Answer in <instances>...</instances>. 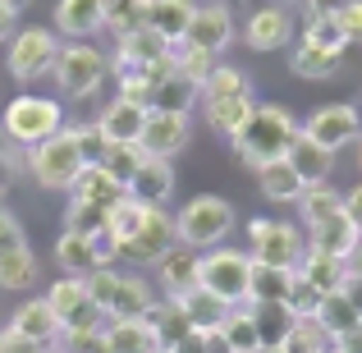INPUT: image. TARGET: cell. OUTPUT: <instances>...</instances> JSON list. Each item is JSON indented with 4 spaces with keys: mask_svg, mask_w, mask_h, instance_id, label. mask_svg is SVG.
Masks as SVG:
<instances>
[{
    "mask_svg": "<svg viewBox=\"0 0 362 353\" xmlns=\"http://www.w3.org/2000/svg\"><path fill=\"white\" fill-rule=\"evenodd\" d=\"M293 138H298V120H293L284 106L266 101V106L252 110V120H247L230 142H234V151H239L247 166L262 170V166H271V161H284V156H289Z\"/></svg>",
    "mask_w": 362,
    "mask_h": 353,
    "instance_id": "6da1fadb",
    "label": "cell"
},
{
    "mask_svg": "<svg viewBox=\"0 0 362 353\" xmlns=\"http://www.w3.org/2000/svg\"><path fill=\"white\" fill-rule=\"evenodd\" d=\"M88 166L92 161L83 156V142H78L74 129H60L55 138L28 147V170H33V179L42 188H74Z\"/></svg>",
    "mask_w": 362,
    "mask_h": 353,
    "instance_id": "7a4b0ae2",
    "label": "cell"
},
{
    "mask_svg": "<svg viewBox=\"0 0 362 353\" xmlns=\"http://www.w3.org/2000/svg\"><path fill=\"white\" fill-rule=\"evenodd\" d=\"M88 294L106 312V321H133V317H147L151 312V289L138 275H124L115 266H97L88 275Z\"/></svg>",
    "mask_w": 362,
    "mask_h": 353,
    "instance_id": "3957f363",
    "label": "cell"
},
{
    "mask_svg": "<svg viewBox=\"0 0 362 353\" xmlns=\"http://www.w3.org/2000/svg\"><path fill=\"white\" fill-rule=\"evenodd\" d=\"M197 284H202L211 299H221L225 308H243L247 284H252V257L239 253V248H225V243L211 248V253H202Z\"/></svg>",
    "mask_w": 362,
    "mask_h": 353,
    "instance_id": "277c9868",
    "label": "cell"
},
{
    "mask_svg": "<svg viewBox=\"0 0 362 353\" xmlns=\"http://www.w3.org/2000/svg\"><path fill=\"white\" fill-rule=\"evenodd\" d=\"M0 129H5V138L18 142V147H37V142L55 138V133L64 129V110H60L55 97H33V92H23V97H14L5 106Z\"/></svg>",
    "mask_w": 362,
    "mask_h": 353,
    "instance_id": "5b68a950",
    "label": "cell"
},
{
    "mask_svg": "<svg viewBox=\"0 0 362 353\" xmlns=\"http://www.w3.org/2000/svg\"><path fill=\"white\" fill-rule=\"evenodd\" d=\"M175 230H179V243L184 248L211 253V248H221L234 230V207L225 202V197H193V202L175 216Z\"/></svg>",
    "mask_w": 362,
    "mask_h": 353,
    "instance_id": "8992f818",
    "label": "cell"
},
{
    "mask_svg": "<svg viewBox=\"0 0 362 353\" xmlns=\"http://www.w3.org/2000/svg\"><path fill=\"white\" fill-rule=\"evenodd\" d=\"M247 243H252V262L257 266H280V271H298L303 257H308V234L289 221H247Z\"/></svg>",
    "mask_w": 362,
    "mask_h": 353,
    "instance_id": "52a82bcc",
    "label": "cell"
},
{
    "mask_svg": "<svg viewBox=\"0 0 362 353\" xmlns=\"http://www.w3.org/2000/svg\"><path fill=\"white\" fill-rule=\"evenodd\" d=\"M51 74H55V88H60L64 97H92V92L106 83L110 60L97 51V46L74 42V46H60V55H55Z\"/></svg>",
    "mask_w": 362,
    "mask_h": 353,
    "instance_id": "ba28073f",
    "label": "cell"
},
{
    "mask_svg": "<svg viewBox=\"0 0 362 353\" xmlns=\"http://www.w3.org/2000/svg\"><path fill=\"white\" fill-rule=\"evenodd\" d=\"M46 303H51V312L60 317V335H78V330H101L106 326V312L92 303L83 275H60V280L46 289Z\"/></svg>",
    "mask_w": 362,
    "mask_h": 353,
    "instance_id": "9c48e42d",
    "label": "cell"
},
{
    "mask_svg": "<svg viewBox=\"0 0 362 353\" xmlns=\"http://www.w3.org/2000/svg\"><path fill=\"white\" fill-rule=\"evenodd\" d=\"M55 55H60V37H55L51 28H23V33L9 37L5 64L18 83H33V79H42V74H51Z\"/></svg>",
    "mask_w": 362,
    "mask_h": 353,
    "instance_id": "30bf717a",
    "label": "cell"
},
{
    "mask_svg": "<svg viewBox=\"0 0 362 353\" xmlns=\"http://www.w3.org/2000/svg\"><path fill=\"white\" fill-rule=\"evenodd\" d=\"M298 129L308 133L317 147L339 151V147H349V142L362 133V115H358V106H349V101H330V106H317V110H312Z\"/></svg>",
    "mask_w": 362,
    "mask_h": 353,
    "instance_id": "8fae6325",
    "label": "cell"
},
{
    "mask_svg": "<svg viewBox=\"0 0 362 353\" xmlns=\"http://www.w3.org/2000/svg\"><path fill=\"white\" fill-rule=\"evenodd\" d=\"M175 243H179L175 216H170L165 207H147V216H142L138 234H133L129 243L119 248V257H129V262H160V257H165Z\"/></svg>",
    "mask_w": 362,
    "mask_h": 353,
    "instance_id": "7c38bea8",
    "label": "cell"
},
{
    "mask_svg": "<svg viewBox=\"0 0 362 353\" xmlns=\"http://www.w3.org/2000/svg\"><path fill=\"white\" fill-rule=\"evenodd\" d=\"M188 115H179V110H147V124H142V138L138 147L147 151V156L156 161H170L179 156V151L188 147Z\"/></svg>",
    "mask_w": 362,
    "mask_h": 353,
    "instance_id": "4fadbf2b",
    "label": "cell"
},
{
    "mask_svg": "<svg viewBox=\"0 0 362 353\" xmlns=\"http://www.w3.org/2000/svg\"><path fill=\"white\" fill-rule=\"evenodd\" d=\"M234 42V14L225 5H197L193 9V23H188V37L179 46H197V51H211V55H221L225 46Z\"/></svg>",
    "mask_w": 362,
    "mask_h": 353,
    "instance_id": "5bb4252c",
    "label": "cell"
},
{
    "mask_svg": "<svg viewBox=\"0 0 362 353\" xmlns=\"http://www.w3.org/2000/svg\"><path fill=\"white\" fill-rule=\"evenodd\" d=\"M197 266H202V253H193V248L175 243L165 257L156 262V275H160V289H165L170 303H184L193 289H202L197 284Z\"/></svg>",
    "mask_w": 362,
    "mask_h": 353,
    "instance_id": "9a60e30c",
    "label": "cell"
},
{
    "mask_svg": "<svg viewBox=\"0 0 362 353\" xmlns=\"http://www.w3.org/2000/svg\"><path fill=\"white\" fill-rule=\"evenodd\" d=\"M124 193H129L133 202H142V207H165L170 193H175V166L147 156L138 170H133V179L124 184Z\"/></svg>",
    "mask_w": 362,
    "mask_h": 353,
    "instance_id": "2e32d148",
    "label": "cell"
},
{
    "mask_svg": "<svg viewBox=\"0 0 362 353\" xmlns=\"http://www.w3.org/2000/svg\"><path fill=\"white\" fill-rule=\"evenodd\" d=\"M289 37H293V18L280 5L252 9V18L243 23V42L252 51H280V46H289Z\"/></svg>",
    "mask_w": 362,
    "mask_h": 353,
    "instance_id": "e0dca14e",
    "label": "cell"
},
{
    "mask_svg": "<svg viewBox=\"0 0 362 353\" xmlns=\"http://www.w3.org/2000/svg\"><path fill=\"white\" fill-rule=\"evenodd\" d=\"M55 28H60L69 42H88L106 28V5L101 0H60L55 5Z\"/></svg>",
    "mask_w": 362,
    "mask_h": 353,
    "instance_id": "ac0fdd59",
    "label": "cell"
},
{
    "mask_svg": "<svg viewBox=\"0 0 362 353\" xmlns=\"http://www.w3.org/2000/svg\"><path fill=\"white\" fill-rule=\"evenodd\" d=\"M9 330H18L23 340H33V345H42V349H55V340H60V317L51 312L46 299H33V303H18Z\"/></svg>",
    "mask_w": 362,
    "mask_h": 353,
    "instance_id": "d6986e66",
    "label": "cell"
},
{
    "mask_svg": "<svg viewBox=\"0 0 362 353\" xmlns=\"http://www.w3.org/2000/svg\"><path fill=\"white\" fill-rule=\"evenodd\" d=\"M142 124H147V106H138V101H129V97H115L106 110H101L97 129H101L106 142H138Z\"/></svg>",
    "mask_w": 362,
    "mask_h": 353,
    "instance_id": "ffe728a7",
    "label": "cell"
},
{
    "mask_svg": "<svg viewBox=\"0 0 362 353\" xmlns=\"http://www.w3.org/2000/svg\"><path fill=\"white\" fill-rule=\"evenodd\" d=\"M193 0H151L147 9V28L160 37L165 46H179L188 37V23H193Z\"/></svg>",
    "mask_w": 362,
    "mask_h": 353,
    "instance_id": "44dd1931",
    "label": "cell"
},
{
    "mask_svg": "<svg viewBox=\"0 0 362 353\" xmlns=\"http://www.w3.org/2000/svg\"><path fill=\"white\" fill-rule=\"evenodd\" d=\"M284 161L293 166V175H298L303 184H326L330 170H335V151L317 147L303 129H298V138H293V147H289V156H284Z\"/></svg>",
    "mask_w": 362,
    "mask_h": 353,
    "instance_id": "7402d4cb",
    "label": "cell"
},
{
    "mask_svg": "<svg viewBox=\"0 0 362 353\" xmlns=\"http://www.w3.org/2000/svg\"><path fill=\"white\" fill-rule=\"evenodd\" d=\"M106 353H160V340L151 330L147 317H133V321H106Z\"/></svg>",
    "mask_w": 362,
    "mask_h": 353,
    "instance_id": "603a6c76",
    "label": "cell"
},
{
    "mask_svg": "<svg viewBox=\"0 0 362 353\" xmlns=\"http://www.w3.org/2000/svg\"><path fill=\"white\" fill-rule=\"evenodd\" d=\"M55 266H60L64 275H83L88 280L97 266H106L97 257V243H92L88 234H74V230H64L60 238H55Z\"/></svg>",
    "mask_w": 362,
    "mask_h": 353,
    "instance_id": "cb8c5ba5",
    "label": "cell"
},
{
    "mask_svg": "<svg viewBox=\"0 0 362 353\" xmlns=\"http://www.w3.org/2000/svg\"><path fill=\"white\" fill-rule=\"evenodd\" d=\"M358 230H354V221H349L344 212L339 216H330V221H321V225H312L308 230V248H317V253H330V257H354V248H358Z\"/></svg>",
    "mask_w": 362,
    "mask_h": 353,
    "instance_id": "d4e9b609",
    "label": "cell"
},
{
    "mask_svg": "<svg viewBox=\"0 0 362 353\" xmlns=\"http://www.w3.org/2000/svg\"><path fill=\"white\" fill-rule=\"evenodd\" d=\"M119 197H124V184H119L115 175H110L106 166H97V161H92V166L78 175V184H74V202L101 207V212H110V207H115Z\"/></svg>",
    "mask_w": 362,
    "mask_h": 353,
    "instance_id": "484cf974",
    "label": "cell"
},
{
    "mask_svg": "<svg viewBox=\"0 0 362 353\" xmlns=\"http://www.w3.org/2000/svg\"><path fill=\"white\" fill-rule=\"evenodd\" d=\"M298 275L312 284V289H321V294H339V289H344V280H349V262H344V257H330V253L308 248Z\"/></svg>",
    "mask_w": 362,
    "mask_h": 353,
    "instance_id": "4316f807",
    "label": "cell"
},
{
    "mask_svg": "<svg viewBox=\"0 0 362 353\" xmlns=\"http://www.w3.org/2000/svg\"><path fill=\"white\" fill-rule=\"evenodd\" d=\"M37 284V253L28 243L14 248H0V289L18 294V289H33Z\"/></svg>",
    "mask_w": 362,
    "mask_h": 353,
    "instance_id": "83f0119b",
    "label": "cell"
},
{
    "mask_svg": "<svg viewBox=\"0 0 362 353\" xmlns=\"http://www.w3.org/2000/svg\"><path fill=\"white\" fill-rule=\"evenodd\" d=\"M339 64H344V51H321V46H308V42H298L289 51V69L298 74V79H335L339 74Z\"/></svg>",
    "mask_w": 362,
    "mask_h": 353,
    "instance_id": "f1b7e54d",
    "label": "cell"
},
{
    "mask_svg": "<svg viewBox=\"0 0 362 353\" xmlns=\"http://www.w3.org/2000/svg\"><path fill=\"white\" fill-rule=\"evenodd\" d=\"M344 212V193H339L335 184H308L303 188V197H298V216H303V225H321V221H330V216H339Z\"/></svg>",
    "mask_w": 362,
    "mask_h": 353,
    "instance_id": "f546056e",
    "label": "cell"
},
{
    "mask_svg": "<svg viewBox=\"0 0 362 353\" xmlns=\"http://www.w3.org/2000/svg\"><path fill=\"white\" fill-rule=\"evenodd\" d=\"M293 271H280V266H257L252 262V284H247V303L252 308H271V303L289 299Z\"/></svg>",
    "mask_w": 362,
    "mask_h": 353,
    "instance_id": "4dcf8cb0",
    "label": "cell"
},
{
    "mask_svg": "<svg viewBox=\"0 0 362 353\" xmlns=\"http://www.w3.org/2000/svg\"><path fill=\"white\" fill-rule=\"evenodd\" d=\"M257 184H262V193L271 197V202H298L303 188H308L298 175H293L289 161H271V166H262V170H257Z\"/></svg>",
    "mask_w": 362,
    "mask_h": 353,
    "instance_id": "1f68e13d",
    "label": "cell"
},
{
    "mask_svg": "<svg viewBox=\"0 0 362 353\" xmlns=\"http://www.w3.org/2000/svg\"><path fill=\"white\" fill-rule=\"evenodd\" d=\"M206 106V120H211V129L216 133H225V138H234V133L243 129L247 120H252V110H257V101H252V92L247 97H225V101H202Z\"/></svg>",
    "mask_w": 362,
    "mask_h": 353,
    "instance_id": "d6a6232c",
    "label": "cell"
},
{
    "mask_svg": "<svg viewBox=\"0 0 362 353\" xmlns=\"http://www.w3.org/2000/svg\"><path fill=\"white\" fill-rule=\"evenodd\" d=\"M221 335H225V345H230V353H262V330H257V317H252L247 303L243 308H230Z\"/></svg>",
    "mask_w": 362,
    "mask_h": 353,
    "instance_id": "836d02e7",
    "label": "cell"
},
{
    "mask_svg": "<svg viewBox=\"0 0 362 353\" xmlns=\"http://www.w3.org/2000/svg\"><path fill=\"white\" fill-rule=\"evenodd\" d=\"M147 321H151V330H156V340H160V349H175L179 340L193 330V321H188V312H184V303H151V312H147Z\"/></svg>",
    "mask_w": 362,
    "mask_h": 353,
    "instance_id": "e575fe53",
    "label": "cell"
},
{
    "mask_svg": "<svg viewBox=\"0 0 362 353\" xmlns=\"http://www.w3.org/2000/svg\"><path fill=\"white\" fill-rule=\"evenodd\" d=\"M358 308L354 303L344 299V294H326V299H321V312H317V326L326 330L330 340H339V335H349V330L358 326Z\"/></svg>",
    "mask_w": 362,
    "mask_h": 353,
    "instance_id": "d590c367",
    "label": "cell"
},
{
    "mask_svg": "<svg viewBox=\"0 0 362 353\" xmlns=\"http://www.w3.org/2000/svg\"><path fill=\"white\" fill-rule=\"evenodd\" d=\"M197 97H202V92H197L188 79L170 74V79H160L156 88H151V110H179V115H188V106H193Z\"/></svg>",
    "mask_w": 362,
    "mask_h": 353,
    "instance_id": "8d00e7d4",
    "label": "cell"
},
{
    "mask_svg": "<svg viewBox=\"0 0 362 353\" xmlns=\"http://www.w3.org/2000/svg\"><path fill=\"white\" fill-rule=\"evenodd\" d=\"M184 312H188V321H193V330H221L225 326V317H230V308H225L221 299H211L206 289H193L184 299Z\"/></svg>",
    "mask_w": 362,
    "mask_h": 353,
    "instance_id": "74e56055",
    "label": "cell"
},
{
    "mask_svg": "<svg viewBox=\"0 0 362 353\" xmlns=\"http://www.w3.org/2000/svg\"><path fill=\"white\" fill-rule=\"evenodd\" d=\"M275 349H280V353H330V349H335V340H330L317 321H293V330Z\"/></svg>",
    "mask_w": 362,
    "mask_h": 353,
    "instance_id": "f35d334b",
    "label": "cell"
},
{
    "mask_svg": "<svg viewBox=\"0 0 362 353\" xmlns=\"http://www.w3.org/2000/svg\"><path fill=\"white\" fill-rule=\"evenodd\" d=\"M247 74L234 69V64H216L211 79L202 83V101H225V97H247Z\"/></svg>",
    "mask_w": 362,
    "mask_h": 353,
    "instance_id": "ab89813d",
    "label": "cell"
},
{
    "mask_svg": "<svg viewBox=\"0 0 362 353\" xmlns=\"http://www.w3.org/2000/svg\"><path fill=\"white\" fill-rule=\"evenodd\" d=\"M216 69V55L211 51H197V46H175V74L179 79H188L197 92H202V83L211 79Z\"/></svg>",
    "mask_w": 362,
    "mask_h": 353,
    "instance_id": "60d3db41",
    "label": "cell"
},
{
    "mask_svg": "<svg viewBox=\"0 0 362 353\" xmlns=\"http://www.w3.org/2000/svg\"><path fill=\"white\" fill-rule=\"evenodd\" d=\"M142 161H147V151H142L138 142H110V147L101 151V161H97V166H106L110 175L119 179V184H129V179H133V170H138Z\"/></svg>",
    "mask_w": 362,
    "mask_h": 353,
    "instance_id": "b9f144b4",
    "label": "cell"
},
{
    "mask_svg": "<svg viewBox=\"0 0 362 353\" xmlns=\"http://www.w3.org/2000/svg\"><path fill=\"white\" fill-rule=\"evenodd\" d=\"M252 308V303H247ZM252 317H257V330H262V349H275L284 335L293 330V317H289V308L284 303H271V308H252Z\"/></svg>",
    "mask_w": 362,
    "mask_h": 353,
    "instance_id": "7bdbcfd3",
    "label": "cell"
},
{
    "mask_svg": "<svg viewBox=\"0 0 362 353\" xmlns=\"http://www.w3.org/2000/svg\"><path fill=\"white\" fill-rule=\"evenodd\" d=\"M303 42L321 46V51H344V33H339V18L335 14H308V28H303Z\"/></svg>",
    "mask_w": 362,
    "mask_h": 353,
    "instance_id": "ee69618b",
    "label": "cell"
},
{
    "mask_svg": "<svg viewBox=\"0 0 362 353\" xmlns=\"http://www.w3.org/2000/svg\"><path fill=\"white\" fill-rule=\"evenodd\" d=\"M321 299H326V294H321V289H312V284L303 280L298 271H293L289 299H284V308H289V317H293V321H317V312H321Z\"/></svg>",
    "mask_w": 362,
    "mask_h": 353,
    "instance_id": "f6af8a7d",
    "label": "cell"
},
{
    "mask_svg": "<svg viewBox=\"0 0 362 353\" xmlns=\"http://www.w3.org/2000/svg\"><path fill=\"white\" fill-rule=\"evenodd\" d=\"M106 221H110V212H101V207H88V202H69V216H64V230H74V234H101L106 230Z\"/></svg>",
    "mask_w": 362,
    "mask_h": 353,
    "instance_id": "bcb514c9",
    "label": "cell"
},
{
    "mask_svg": "<svg viewBox=\"0 0 362 353\" xmlns=\"http://www.w3.org/2000/svg\"><path fill=\"white\" fill-rule=\"evenodd\" d=\"M106 330V326H101ZM101 330H78V335H60L64 353H106V335Z\"/></svg>",
    "mask_w": 362,
    "mask_h": 353,
    "instance_id": "7dc6e473",
    "label": "cell"
},
{
    "mask_svg": "<svg viewBox=\"0 0 362 353\" xmlns=\"http://www.w3.org/2000/svg\"><path fill=\"white\" fill-rule=\"evenodd\" d=\"M14 243H28V238H23V225H18V216L0 202V248H14Z\"/></svg>",
    "mask_w": 362,
    "mask_h": 353,
    "instance_id": "c3c4849f",
    "label": "cell"
},
{
    "mask_svg": "<svg viewBox=\"0 0 362 353\" xmlns=\"http://www.w3.org/2000/svg\"><path fill=\"white\" fill-rule=\"evenodd\" d=\"M339 18V33H344V42H362V0H354V5L344 9V14H335Z\"/></svg>",
    "mask_w": 362,
    "mask_h": 353,
    "instance_id": "681fc988",
    "label": "cell"
},
{
    "mask_svg": "<svg viewBox=\"0 0 362 353\" xmlns=\"http://www.w3.org/2000/svg\"><path fill=\"white\" fill-rule=\"evenodd\" d=\"M0 353H42V345H33V340H23L18 330H0Z\"/></svg>",
    "mask_w": 362,
    "mask_h": 353,
    "instance_id": "f907efd6",
    "label": "cell"
},
{
    "mask_svg": "<svg viewBox=\"0 0 362 353\" xmlns=\"http://www.w3.org/2000/svg\"><path fill=\"white\" fill-rule=\"evenodd\" d=\"M344 216L354 221V230L362 234V184H354V188L344 193Z\"/></svg>",
    "mask_w": 362,
    "mask_h": 353,
    "instance_id": "816d5d0a",
    "label": "cell"
},
{
    "mask_svg": "<svg viewBox=\"0 0 362 353\" xmlns=\"http://www.w3.org/2000/svg\"><path fill=\"white\" fill-rule=\"evenodd\" d=\"M308 5V14H344L354 0H303Z\"/></svg>",
    "mask_w": 362,
    "mask_h": 353,
    "instance_id": "f5cc1de1",
    "label": "cell"
},
{
    "mask_svg": "<svg viewBox=\"0 0 362 353\" xmlns=\"http://www.w3.org/2000/svg\"><path fill=\"white\" fill-rule=\"evenodd\" d=\"M339 294H344V299L354 303L358 317H362V271H349V280H344V289H339Z\"/></svg>",
    "mask_w": 362,
    "mask_h": 353,
    "instance_id": "db71d44e",
    "label": "cell"
},
{
    "mask_svg": "<svg viewBox=\"0 0 362 353\" xmlns=\"http://www.w3.org/2000/svg\"><path fill=\"white\" fill-rule=\"evenodd\" d=\"M335 353H362V321L354 330H349V335H339L335 340Z\"/></svg>",
    "mask_w": 362,
    "mask_h": 353,
    "instance_id": "11a10c76",
    "label": "cell"
},
{
    "mask_svg": "<svg viewBox=\"0 0 362 353\" xmlns=\"http://www.w3.org/2000/svg\"><path fill=\"white\" fill-rule=\"evenodd\" d=\"M175 353H206V340H202V330H188V335L175 345Z\"/></svg>",
    "mask_w": 362,
    "mask_h": 353,
    "instance_id": "9f6ffc18",
    "label": "cell"
},
{
    "mask_svg": "<svg viewBox=\"0 0 362 353\" xmlns=\"http://www.w3.org/2000/svg\"><path fill=\"white\" fill-rule=\"evenodd\" d=\"M202 340H206V353H230V345H225L221 330H202Z\"/></svg>",
    "mask_w": 362,
    "mask_h": 353,
    "instance_id": "6f0895ef",
    "label": "cell"
},
{
    "mask_svg": "<svg viewBox=\"0 0 362 353\" xmlns=\"http://www.w3.org/2000/svg\"><path fill=\"white\" fill-rule=\"evenodd\" d=\"M14 9H5V5H0V42H5V37H14Z\"/></svg>",
    "mask_w": 362,
    "mask_h": 353,
    "instance_id": "680465c9",
    "label": "cell"
},
{
    "mask_svg": "<svg viewBox=\"0 0 362 353\" xmlns=\"http://www.w3.org/2000/svg\"><path fill=\"white\" fill-rule=\"evenodd\" d=\"M349 271H362V238H358V248H354V257H349Z\"/></svg>",
    "mask_w": 362,
    "mask_h": 353,
    "instance_id": "91938a15",
    "label": "cell"
},
{
    "mask_svg": "<svg viewBox=\"0 0 362 353\" xmlns=\"http://www.w3.org/2000/svg\"><path fill=\"white\" fill-rule=\"evenodd\" d=\"M9 184V161H5V151H0V188Z\"/></svg>",
    "mask_w": 362,
    "mask_h": 353,
    "instance_id": "94428289",
    "label": "cell"
},
{
    "mask_svg": "<svg viewBox=\"0 0 362 353\" xmlns=\"http://www.w3.org/2000/svg\"><path fill=\"white\" fill-rule=\"evenodd\" d=\"M0 5H5V9H14V14H18V9H23L28 0H0Z\"/></svg>",
    "mask_w": 362,
    "mask_h": 353,
    "instance_id": "6125c7cd",
    "label": "cell"
},
{
    "mask_svg": "<svg viewBox=\"0 0 362 353\" xmlns=\"http://www.w3.org/2000/svg\"><path fill=\"white\" fill-rule=\"evenodd\" d=\"M358 166H362V142H358Z\"/></svg>",
    "mask_w": 362,
    "mask_h": 353,
    "instance_id": "be15d7a7",
    "label": "cell"
},
{
    "mask_svg": "<svg viewBox=\"0 0 362 353\" xmlns=\"http://www.w3.org/2000/svg\"><path fill=\"white\" fill-rule=\"evenodd\" d=\"M42 353H64V349H42Z\"/></svg>",
    "mask_w": 362,
    "mask_h": 353,
    "instance_id": "e7e4bbea",
    "label": "cell"
},
{
    "mask_svg": "<svg viewBox=\"0 0 362 353\" xmlns=\"http://www.w3.org/2000/svg\"><path fill=\"white\" fill-rule=\"evenodd\" d=\"M160 353H175V349H160Z\"/></svg>",
    "mask_w": 362,
    "mask_h": 353,
    "instance_id": "03108f58",
    "label": "cell"
}]
</instances>
